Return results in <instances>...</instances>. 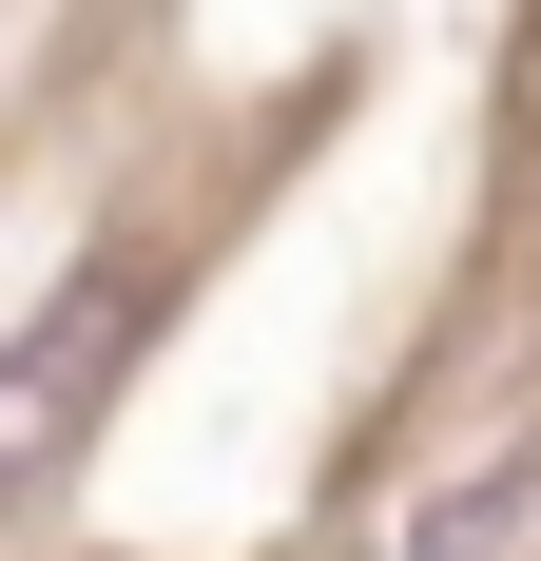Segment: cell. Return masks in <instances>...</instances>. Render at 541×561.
I'll return each instance as SVG.
<instances>
[{"instance_id":"cell-1","label":"cell","mask_w":541,"mask_h":561,"mask_svg":"<svg viewBox=\"0 0 541 561\" xmlns=\"http://www.w3.org/2000/svg\"><path fill=\"white\" fill-rule=\"evenodd\" d=\"M136 330H156V252H97V272L39 310V330L0 348V504H20V484H39V465L97 426V388L136 368Z\"/></svg>"},{"instance_id":"cell-2","label":"cell","mask_w":541,"mask_h":561,"mask_svg":"<svg viewBox=\"0 0 541 561\" xmlns=\"http://www.w3.org/2000/svg\"><path fill=\"white\" fill-rule=\"evenodd\" d=\"M387 561H541V426H522V446H484V465H464V484H445Z\"/></svg>"}]
</instances>
